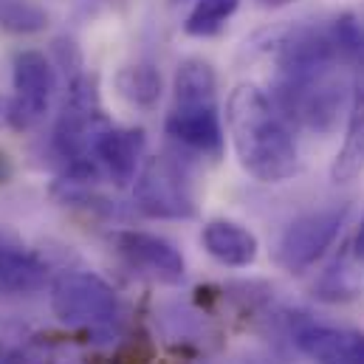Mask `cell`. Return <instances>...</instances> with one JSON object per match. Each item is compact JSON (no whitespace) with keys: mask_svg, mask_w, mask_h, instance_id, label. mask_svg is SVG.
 <instances>
[{"mask_svg":"<svg viewBox=\"0 0 364 364\" xmlns=\"http://www.w3.org/2000/svg\"><path fill=\"white\" fill-rule=\"evenodd\" d=\"M356 255L364 257V223H362V229H359V235H356Z\"/></svg>","mask_w":364,"mask_h":364,"instance_id":"21","label":"cell"},{"mask_svg":"<svg viewBox=\"0 0 364 364\" xmlns=\"http://www.w3.org/2000/svg\"><path fill=\"white\" fill-rule=\"evenodd\" d=\"M348 209L333 206V209H316L308 212L302 218H296L279 237L277 246V263L285 272H305L308 266H314L328 249L331 243L339 237L342 226H345Z\"/></svg>","mask_w":364,"mask_h":364,"instance_id":"7","label":"cell"},{"mask_svg":"<svg viewBox=\"0 0 364 364\" xmlns=\"http://www.w3.org/2000/svg\"><path fill=\"white\" fill-rule=\"evenodd\" d=\"M6 240H14V235L6 232V229H0V243H6Z\"/></svg>","mask_w":364,"mask_h":364,"instance_id":"22","label":"cell"},{"mask_svg":"<svg viewBox=\"0 0 364 364\" xmlns=\"http://www.w3.org/2000/svg\"><path fill=\"white\" fill-rule=\"evenodd\" d=\"M113 246H116V255L133 272L144 274V277H150L161 285H181L183 277H186L183 255L167 237L124 229V232L113 235Z\"/></svg>","mask_w":364,"mask_h":364,"instance_id":"8","label":"cell"},{"mask_svg":"<svg viewBox=\"0 0 364 364\" xmlns=\"http://www.w3.org/2000/svg\"><path fill=\"white\" fill-rule=\"evenodd\" d=\"M161 74L153 68V65H124L119 74H116V91L124 102H130L133 107H156L159 99H161Z\"/></svg>","mask_w":364,"mask_h":364,"instance_id":"14","label":"cell"},{"mask_svg":"<svg viewBox=\"0 0 364 364\" xmlns=\"http://www.w3.org/2000/svg\"><path fill=\"white\" fill-rule=\"evenodd\" d=\"M51 311L65 325L105 328L119 319L116 291L91 272H63L51 282Z\"/></svg>","mask_w":364,"mask_h":364,"instance_id":"4","label":"cell"},{"mask_svg":"<svg viewBox=\"0 0 364 364\" xmlns=\"http://www.w3.org/2000/svg\"><path fill=\"white\" fill-rule=\"evenodd\" d=\"M11 99L6 105V122L17 133H28L43 124L51 96L57 91L54 63L43 51H17L11 63Z\"/></svg>","mask_w":364,"mask_h":364,"instance_id":"6","label":"cell"},{"mask_svg":"<svg viewBox=\"0 0 364 364\" xmlns=\"http://www.w3.org/2000/svg\"><path fill=\"white\" fill-rule=\"evenodd\" d=\"M235 364H269V362H260V359H240V362Z\"/></svg>","mask_w":364,"mask_h":364,"instance_id":"23","label":"cell"},{"mask_svg":"<svg viewBox=\"0 0 364 364\" xmlns=\"http://www.w3.org/2000/svg\"><path fill=\"white\" fill-rule=\"evenodd\" d=\"M6 119V110H3V102H0V122Z\"/></svg>","mask_w":364,"mask_h":364,"instance_id":"24","label":"cell"},{"mask_svg":"<svg viewBox=\"0 0 364 364\" xmlns=\"http://www.w3.org/2000/svg\"><path fill=\"white\" fill-rule=\"evenodd\" d=\"M147 147V136L141 127H107L96 144H93V159L99 167L107 173V178L116 186H127L136 181L141 170V156Z\"/></svg>","mask_w":364,"mask_h":364,"instance_id":"10","label":"cell"},{"mask_svg":"<svg viewBox=\"0 0 364 364\" xmlns=\"http://www.w3.org/2000/svg\"><path fill=\"white\" fill-rule=\"evenodd\" d=\"M314 296L325 299V302H348L353 296H359V282L356 274L350 272V266L342 260L336 266H331L328 272L319 277V282L314 285Z\"/></svg>","mask_w":364,"mask_h":364,"instance_id":"17","label":"cell"},{"mask_svg":"<svg viewBox=\"0 0 364 364\" xmlns=\"http://www.w3.org/2000/svg\"><path fill=\"white\" fill-rule=\"evenodd\" d=\"M226 124L240 167L263 183L288 181L299 153L288 119L257 85H237L226 102Z\"/></svg>","mask_w":364,"mask_h":364,"instance_id":"1","label":"cell"},{"mask_svg":"<svg viewBox=\"0 0 364 364\" xmlns=\"http://www.w3.org/2000/svg\"><path fill=\"white\" fill-rule=\"evenodd\" d=\"M153 362H156V348H153V342L144 333H139V336L127 339L124 345H119V350L110 359V364H153Z\"/></svg>","mask_w":364,"mask_h":364,"instance_id":"18","label":"cell"},{"mask_svg":"<svg viewBox=\"0 0 364 364\" xmlns=\"http://www.w3.org/2000/svg\"><path fill=\"white\" fill-rule=\"evenodd\" d=\"M260 6H269V9H279V6H291V3H296V0H257Z\"/></svg>","mask_w":364,"mask_h":364,"instance_id":"20","label":"cell"},{"mask_svg":"<svg viewBox=\"0 0 364 364\" xmlns=\"http://www.w3.org/2000/svg\"><path fill=\"white\" fill-rule=\"evenodd\" d=\"M9 181H11V161H9V156L0 150V186Z\"/></svg>","mask_w":364,"mask_h":364,"instance_id":"19","label":"cell"},{"mask_svg":"<svg viewBox=\"0 0 364 364\" xmlns=\"http://www.w3.org/2000/svg\"><path fill=\"white\" fill-rule=\"evenodd\" d=\"M46 282H48V263L40 255L26 252L17 243V237L0 243V294L3 296L34 294L46 288Z\"/></svg>","mask_w":364,"mask_h":364,"instance_id":"13","label":"cell"},{"mask_svg":"<svg viewBox=\"0 0 364 364\" xmlns=\"http://www.w3.org/2000/svg\"><path fill=\"white\" fill-rule=\"evenodd\" d=\"M200 243L209 257H215L220 266H229V269H249L260 252L257 237L246 226L235 220H220V218L203 226Z\"/></svg>","mask_w":364,"mask_h":364,"instance_id":"11","label":"cell"},{"mask_svg":"<svg viewBox=\"0 0 364 364\" xmlns=\"http://www.w3.org/2000/svg\"><path fill=\"white\" fill-rule=\"evenodd\" d=\"M136 209L153 220H189L195 218V195L178 161L170 156L147 159L133 186Z\"/></svg>","mask_w":364,"mask_h":364,"instance_id":"5","label":"cell"},{"mask_svg":"<svg viewBox=\"0 0 364 364\" xmlns=\"http://www.w3.org/2000/svg\"><path fill=\"white\" fill-rule=\"evenodd\" d=\"M240 0H195L183 20V34L189 37H215L235 17Z\"/></svg>","mask_w":364,"mask_h":364,"instance_id":"15","label":"cell"},{"mask_svg":"<svg viewBox=\"0 0 364 364\" xmlns=\"http://www.w3.org/2000/svg\"><path fill=\"white\" fill-rule=\"evenodd\" d=\"M164 130L173 141L200 156L218 159L223 153L218 77L206 60L189 57L178 65L173 80V110L167 113Z\"/></svg>","mask_w":364,"mask_h":364,"instance_id":"2","label":"cell"},{"mask_svg":"<svg viewBox=\"0 0 364 364\" xmlns=\"http://www.w3.org/2000/svg\"><path fill=\"white\" fill-rule=\"evenodd\" d=\"M107 127L110 122L102 110L96 80L88 77L85 71L68 80L65 102H63L60 119L51 133V150L63 161V167L77 164V161H91L93 144Z\"/></svg>","mask_w":364,"mask_h":364,"instance_id":"3","label":"cell"},{"mask_svg":"<svg viewBox=\"0 0 364 364\" xmlns=\"http://www.w3.org/2000/svg\"><path fill=\"white\" fill-rule=\"evenodd\" d=\"M294 348L316 364H364V333L350 328L316 325L314 319H291Z\"/></svg>","mask_w":364,"mask_h":364,"instance_id":"9","label":"cell"},{"mask_svg":"<svg viewBox=\"0 0 364 364\" xmlns=\"http://www.w3.org/2000/svg\"><path fill=\"white\" fill-rule=\"evenodd\" d=\"M48 26V11L31 0H0V28L9 34H40Z\"/></svg>","mask_w":364,"mask_h":364,"instance_id":"16","label":"cell"},{"mask_svg":"<svg viewBox=\"0 0 364 364\" xmlns=\"http://www.w3.org/2000/svg\"><path fill=\"white\" fill-rule=\"evenodd\" d=\"M364 173V60L356 63V77L350 88V113L345 144L331 164V178L336 183L353 181Z\"/></svg>","mask_w":364,"mask_h":364,"instance_id":"12","label":"cell"}]
</instances>
